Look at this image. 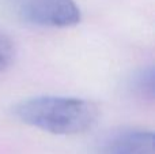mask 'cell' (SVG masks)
Segmentation results:
<instances>
[{"label":"cell","mask_w":155,"mask_h":154,"mask_svg":"<svg viewBox=\"0 0 155 154\" xmlns=\"http://www.w3.org/2000/svg\"><path fill=\"white\" fill-rule=\"evenodd\" d=\"M12 113L23 124L54 135H78L91 130L99 119V108L84 98L37 95L19 101Z\"/></svg>","instance_id":"6da1fadb"},{"label":"cell","mask_w":155,"mask_h":154,"mask_svg":"<svg viewBox=\"0 0 155 154\" xmlns=\"http://www.w3.org/2000/svg\"><path fill=\"white\" fill-rule=\"evenodd\" d=\"M7 5L21 21L41 27L65 29L82 19L75 0H7Z\"/></svg>","instance_id":"7a4b0ae2"},{"label":"cell","mask_w":155,"mask_h":154,"mask_svg":"<svg viewBox=\"0 0 155 154\" xmlns=\"http://www.w3.org/2000/svg\"><path fill=\"white\" fill-rule=\"evenodd\" d=\"M98 154H155L153 131L142 128H124L102 141Z\"/></svg>","instance_id":"3957f363"},{"label":"cell","mask_w":155,"mask_h":154,"mask_svg":"<svg viewBox=\"0 0 155 154\" xmlns=\"http://www.w3.org/2000/svg\"><path fill=\"white\" fill-rule=\"evenodd\" d=\"M132 90L139 95L140 98H154V70L153 67H148L142 70L139 74L134 76L131 85Z\"/></svg>","instance_id":"277c9868"},{"label":"cell","mask_w":155,"mask_h":154,"mask_svg":"<svg viewBox=\"0 0 155 154\" xmlns=\"http://www.w3.org/2000/svg\"><path fill=\"white\" fill-rule=\"evenodd\" d=\"M15 57L14 44L4 33L0 32V72H4L11 67Z\"/></svg>","instance_id":"5b68a950"}]
</instances>
